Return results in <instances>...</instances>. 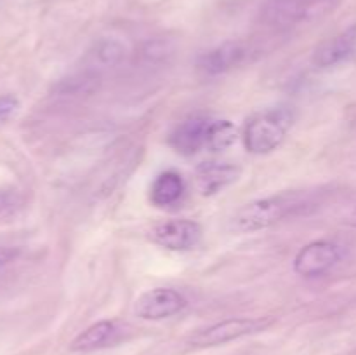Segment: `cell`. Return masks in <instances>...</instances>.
Masks as SVG:
<instances>
[{
    "instance_id": "6da1fadb",
    "label": "cell",
    "mask_w": 356,
    "mask_h": 355,
    "mask_svg": "<svg viewBox=\"0 0 356 355\" xmlns=\"http://www.w3.org/2000/svg\"><path fill=\"white\" fill-rule=\"evenodd\" d=\"M308 205V198L301 191H282L271 197L257 198L242 205L229 219V230L235 233H252L270 228L285 218L298 214Z\"/></svg>"
},
{
    "instance_id": "7a4b0ae2",
    "label": "cell",
    "mask_w": 356,
    "mask_h": 355,
    "mask_svg": "<svg viewBox=\"0 0 356 355\" xmlns=\"http://www.w3.org/2000/svg\"><path fill=\"white\" fill-rule=\"evenodd\" d=\"M294 124V111L287 106L264 110L254 115L243 129V145L249 153L266 155L275 152L287 138Z\"/></svg>"
},
{
    "instance_id": "3957f363",
    "label": "cell",
    "mask_w": 356,
    "mask_h": 355,
    "mask_svg": "<svg viewBox=\"0 0 356 355\" xmlns=\"http://www.w3.org/2000/svg\"><path fill=\"white\" fill-rule=\"evenodd\" d=\"M336 6L337 0H266L261 6L259 21L270 28L287 30L322 19Z\"/></svg>"
},
{
    "instance_id": "277c9868",
    "label": "cell",
    "mask_w": 356,
    "mask_h": 355,
    "mask_svg": "<svg viewBox=\"0 0 356 355\" xmlns=\"http://www.w3.org/2000/svg\"><path fill=\"white\" fill-rule=\"evenodd\" d=\"M271 324H273V319L270 317H233V319L221 320V322L197 329L188 338V345L193 348L219 347V345L261 333Z\"/></svg>"
},
{
    "instance_id": "5b68a950",
    "label": "cell",
    "mask_w": 356,
    "mask_h": 355,
    "mask_svg": "<svg viewBox=\"0 0 356 355\" xmlns=\"http://www.w3.org/2000/svg\"><path fill=\"white\" fill-rule=\"evenodd\" d=\"M204 230L200 223L188 218L167 219L149 230V240L169 251H191L200 244Z\"/></svg>"
},
{
    "instance_id": "8992f818",
    "label": "cell",
    "mask_w": 356,
    "mask_h": 355,
    "mask_svg": "<svg viewBox=\"0 0 356 355\" xmlns=\"http://www.w3.org/2000/svg\"><path fill=\"white\" fill-rule=\"evenodd\" d=\"M343 260V249L329 240H315L302 247L294 258V271L305 278H316L329 274Z\"/></svg>"
},
{
    "instance_id": "52a82bcc",
    "label": "cell",
    "mask_w": 356,
    "mask_h": 355,
    "mask_svg": "<svg viewBox=\"0 0 356 355\" xmlns=\"http://www.w3.org/2000/svg\"><path fill=\"white\" fill-rule=\"evenodd\" d=\"M186 306L188 299L183 292L172 287H155L136 299L134 313L143 320H163L181 313Z\"/></svg>"
},
{
    "instance_id": "ba28073f",
    "label": "cell",
    "mask_w": 356,
    "mask_h": 355,
    "mask_svg": "<svg viewBox=\"0 0 356 355\" xmlns=\"http://www.w3.org/2000/svg\"><path fill=\"white\" fill-rule=\"evenodd\" d=\"M242 174L238 164L229 160H207L195 169V188L204 197H212L235 183Z\"/></svg>"
},
{
    "instance_id": "9c48e42d",
    "label": "cell",
    "mask_w": 356,
    "mask_h": 355,
    "mask_svg": "<svg viewBox=\"0 0 356 355\" xmlns=\"http://www.w3.org/2000/svg\"><path fill=\"white\" fill-rule=\"evenodd\" d=\"M247 54L249 51L242 42H222L198 56L197 68L209 77L222 75V73L232 72L233 68L242 65L247 59Z\"/></svg>"
},
{
    "instance_id": "30bf717a",
    "label": "cell",
    "mask_w": 356,
    "mask_h": 355,
    "mask_svg": "<svg viewBox=\"0 0 356 355\" xmlns=\"http://www.w3.org/2000/svg\"><path fill=\"white\" fill-rule=\"evenodd\" d=\"M211 118L205 115H191L172 129L169 134V145L181 155L191 157L205 148Z\"/></svg>"
},
{
    "instance_id": "8fae6325",
    "label": "cell",
    "mask_w": 356,
    "mask_h": 355,
    "mask_svg": "<svg viewBox=\"0 0 356 355\" xmlns=\"http://www.w3.org/2000/svg\"><path fill=\"white\" fill-rule=\"evenodd\" d=\"M356 51V24L346 28L341 33L334 35L329 40L322 42L313 52V65L316 68H334L346 59H350Z\"/></svg>"
},
{
    "instance_id": "7c38bea8",
    "label": "cell",
    "mask_w": 356,
    "mask_h": 355,
    "mask_svg": "<svg viewBox=\"0 0 356 355\" xmlns=\"http://www.w3.org/2000/svg\"><path fill=\"white\" fill-rule=\"evenodd\" d=\"M127 333V326L118 320H99L73 340V352H94L118 343Z\"/></svg>"
},
{
    "instance_id": "4fadbf2b",
    "label": "cell",
    "mask_w": 356,
    "mask_h": 355,
    "mask_svg": "<svg viewBox=\"0 0 356 355\" xmlns=\"http://www.w3.org/2000/svg\"><path fill=\"white\" fill-rule=\"evenodd\" d=\"M125 58H127V49H125V45L120 40L111 37H103L90 45L83 61H86L87 70L103 73L104 70L120 66L125 61Z\"/></svg>"
},
{
    "instance_id": "5bb4252c",
    "label": "cell",
    "mask_w": 356,
    "mask_h": 355,
    "mask_svg": "<svg viewBox=\"0 0 356 355\" xmlns=\"http://www.w3.org/2000/svg\"><path fill=\"white\" fill-rule=\"evenodd\" d=\"M186 194V183L177 171H163L153 180L149 187V200L155 207H170L183 200Z\"/></svg>"
},
{
    "instance_id": "9a60e30c",
    "label": "cell",
    "mask_w": 356,
    "mask_h": 355,
    "mask_svg": "<svg viewBox=\"0 0 356 355\" xmlns=\"http://www.w3.org/2000/svg\"><path fill=\"white\" fill-rule=\"evenodd\" d=\"M101 87V73L83 68L82 72L63 77L52 86L56 96H89Z\"/></svg>"
},
{
    "instance_id": "2e32d148",
    "label": "cell",
    "mask_w": 356,
    "mask_h": 355,
    "mask_svg": "<svg viewBox=\"0 0 356 355\" xmlns=\"http://www.w3.org/2000/svg\"><path fill=\"white\" fill-rule=\"evenodd\" d=\"M238 132L229 120H211L207 131V143L205 148L211 152H225L235 145Z\"/></svg>"
},
{
    "instance_id": "e0dca14e",
    "label": "cell",
    "mask_w": 356,
    "mask_h": 355,
    "mask_svg": "<svg viewBox=\"0 0 356 355\" xmlns=\"http://www.w3.org/2000/svg\"><path fill=\"white\" fill-rule=\"evenodd\" d=\"M24 197L16 188H0V219L16 216L23 209Z\"/></svg>"
},
{
    "instance_id": "ac0fdd59",
    "label": "cell",
    "mask_w": 356,
    "mask_h": 355,
    "mask_svg": "<svg viewBox=\"0 0 356 355\" xmlns=\"http://www.w3.org/2000/svg\"><path fill=\"white\" fill-rule=\"evenodd\" d=\"M17 110H19V100L16 96L13 94L0 96V127L7 124L17 113Z\"/></svg>"
},
{
    "instance_id": "d6986e66",
    "label": "cell",
    "mask_w": 356,
    "mask_h": 355,
    "mask_svg": "<svg viewBox=\"0 0 356 355\" xmlns=\"http://www.w3.org/2000/svg\"><path fill=\"white\" fill-rule=\"evenodd\" d=\"M21 251L13 246H0V268L7 267V265L14 263L19 258Z\"/></svg>"
},
{
    "instance_id": "ffe728a7",
    "label": "cell",
    "mask_w": 356,
    "mask_h": 355,
    "mask_svg": "<svg viewBox=\"0 0 356 355\" xmlns=\"http://www.w3.org/2000/svg\"><path fill=\"white\" fill-rule=\"evenodd\" d=\"M344 223H346L348 226H353V228H356V207L351 209V211L344 216Z\"/></svg>"
}]
</instances>
